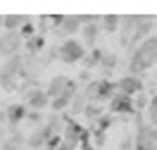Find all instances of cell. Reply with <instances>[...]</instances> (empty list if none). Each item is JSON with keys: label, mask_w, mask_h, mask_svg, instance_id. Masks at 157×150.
Returning <instances> with one entry per match:
<instances>
[{"label": "cell", "mask_w": 157, "mask_h": 150, "mask_svg": "<svg viewBox=\"0 0 157 150\" xmlns=\"http://www.w3.org/2000/svg\"><path fill=\"white\" fill-rule=\"evenodd\" d=\"M155 64H157V33H152L150 38H145L140 45H136V48L128 52L126 69H128V74L140 76L150 67H155Z\"/></svg>", "instance_id": "cell-1"}, {"label": "cell", "mask_w": 157, "mask_h": 150, "mask_svg": "<svg viewBox=\"0 0 157 150\" xmlns=\"http://www.w3.org/2000/svg\"><path fill=\"white\" fill-rule=\"evenodd\" d=\"M81 90L86 93L88 102H98V105H102V102H109L112 95L117 93V83H114L112 79H102V76H98V79H93L90 83H86Z\"/></svg>", "instance_id": "cell-2"}, {"label": "cell", "mask_w": 157, "mask_h": 150, "mask_svg": "<svg viewBox=\"0 0 157 150\" xmlns=\"http://www.w3.org/2000/svg\"><path fill=\"white\" fill-rule=\"evenodd\" d=\"M86 45L81 43L78 38H67L57 43V60L64 62V64H78V62H83L86 57Z\"/></svg>", "instance_id": "cell-3"}, {"label": "cell", "mask_w": 157, "mask_h": 150, "mask_svg": "<svg viewBox=\"0 0 157 150\" xmlns=\"http://www.w3.org/2000/svg\"><path fill=\"white\" fill-rule=\"evenodd\" d=\"M152 31H155V17H150V14H136V26L131 31V36H128V52L136 45H140L145 38H150Z\"/></svg>", "instance_id": "cell-4"}, {"label": "cell", "mask_w": 157, "mask_h": 150, "mask_svg": "<svg viewBox=\"0 0 157 150\" xmlns=\"http://www.w3.org/2000/svg\"><path fill=\"white\" fill-rule=\"evenodd\" d=\"M21 52H24V40L19 33L0 31V57H2V62L14 57V55H21Z\"/></svg>", "instance_id": "cell-5"}, {"label": "cell", "mask_w": 157, "mask_h": 150, "mask_svg": "<svg viewBox=\"0 0 157 150\" xmlns=\"http://www.w3.org/2000/svg\"><path fill=\"white\" fill-rule=\"evenodd\" d=\"M21 95H24V105H26L29 110L43 112V110H48V107H50V98H48V93H45V88H40V86L24 90Z\"/></svg>", "instance_id": "cell-6"}, {"label": "cell", "mask_w": 157, "mask_h": 150, "mask_svg": "<svg viewBox=\"0 0 157 150\" xmlns=\"http://www.w3.org/2000/svg\"><path fill=\"white\" fill-rule=\"evenodd\" d=\"M114 83H117V90H119V93L131 95V98H136L138 93H143V90H145V81L140 79V76H133V74H124V76H119Z\"/></svg>", "instance_id": "cell-7"}, {"label": "cell", "mask_w": 157, "mask_h": 150, "mask_svg": "<svg viewBox=\"0 0 157 150\" xmlns=\"http://www.w3.org/2000/svg\"><path fill=\"white\" fill-rule=\"evenodd\" d=\"M100 33H102V31H100V17H95V19L90 21V24H86V26H83V29H81V33H78V36H81V43H83V45H86V48H98V38H100Z\"/></svg>", "instance_id": "cell-8"}, {"label": "cell", "mask_w": 157, "mask_h": 150, "mask_svg": "<svg viewBox=\"0 0 157 150\" xmlns=\"http://www.w3.org/2000/svg\"><path fill=\"white\" fill-rule=\"evenodd\" d=\"M26 114H29V107L24 102H12L5 110V124H10L12 129H17L21 121H26Z\"/></svg>", "instance_id": "cell-9"}, {"label": "cell", "mask_w": 157, "mask_h": 150, "mask_svg": "<svg viewBox=\"0 0 157 150\" xmlns=\"http://www.w3.org/2000/svg\"><path fill=\"white\" fill-rule=\"evenodd\" d=\"M131 112H136L133 110V98L117 90L109 100V114H131Z\"/></svg>", "instance_id": "cell-10"}, {"label": "cell", "mask_w": 157, "mask_h": 150, "mask_svg": "<svg viewBox=\"0 0 157 150\" xmlns=\"http://www.w3.org/2000/svg\"><path fill=\"white\" fill-rule=\"evenodd\" d=\"M133 143H157V126H150L138 119L136 131H133Z\"/></svg>", "instance_id": "cell-11"}, {"label": "cell", "mask_w": 157, "mask_h": 150, "mask_svg": "<svg viewBox=\"0 0 157 150\" xmlns=\"http://www.w3.org/2000/svg\"><path fill=\"white\" fill-rule=\"evenodd\" d=\"M31 17L24 14H2V31H10V33H19V29L29 21Z\"/></svg>", "instance_id": "cell-12"}, {"label": "cell", "mask_w": 157, "mask_h": 150, "mask_svg": "<svg viewBox=\"0 0 157 150\" xmlns=\"http://www.w3.org/2000/svg\"><path fill=\"white\" fill-rule=\"evenodd\" d=\"M86 105H88V98H86V93L83 90H78L76 95L71 98V102H69V119H78L81 114H83V110H86Z\"/></svg>", "instance_id": "cell-13"}, {"label": "cell", "mask_w": 157, "mask_h": 150, "mask_svg": "<svg viewBox=\"0 0 157 150\" xmlns=\"http://www.w3.org/2000/svg\"><path fill=\"white\" fill-rule=\"evenodd\" d=\"M119 24H121L119 14H100V31L102 33H107V36L119 33Z\"/></svg>", "instance_id": "cell-14"}, {"label": "cell", "mask_w": 157, "mask_h": 150, "mask_svg": "<svg viewBox=\"0 0 157 150\" xmlns=\"http://www.w3.org/2000/svg\"><path fill=\"white\" fill-rule=\"evenodd\" d=\"M117 64H119L117 52H105L102 60H100V67H98V69L102 71V79H109V76L114 74V69H117Z\"/></svg>", "instance_id": "cell-15"}, {"label": "cell", "mask_w": 157, "mask_h": 150, "mask_svg": "<svg viewBox=\"0 0 157 150\" xmlns=\"http://www.w3.org/2000/svg\"><path fill=\"white\" fill-rule=\"evenodd\" d=\"M81 117L88 121L90 126H95V124H98V121L102 119V117H105V107H102V105H98V102H88Z\"/></svg>", "instance_id": "cell-16"}, {"label": "cell", "mask_w": 157, "mask_h": 150, "mask_svg": "<svg viewBox=\"0 0 157 150\" xmlns=\"http://www.w3.org/2000/svg\"><path fill=\"white\" fill-rule=\"evenodd\" d=\"M45 143H48V138L43 133V126H36V129L31 131V136H26V148L29 150H43Z\"/></svg>", "instance_id": "cell-17"}, {"label": "cell", "mask_w": 157, "mask_h": 150, "mask_svg": "<svg viewBox=\"0 0 157 150\" xmlns=\"http://www.w3.org/2000/svg\"><path fill=\"white\" fill-rule=\"evenodd\" d=\"M24 52L26 55H43L45 52V36H33V38L24 40Z\"/></svg>", "instance_id": "cell-18"}, {"label": "cell", "mask_w": 157, "mask_h": 150, "mask_svg": "<svg viewBox=\"0 0 157 150\" xmlns=\"http://www.w3.org/2000/svg\"><path fill=\"white\" fill-rule=\"evenodd\" d=\"M102 55H105V50L100 48H93L86 52V57H83V64H86V69H95V67H100V60H102Z\"/></svg>", "instance_id": "cell-19"}, {"label": "cell", "mask_w": 157, "mask_h": 150, "mask_svg": "<svg viewBox=\"0 0 157 150\" xmlns=\"http://www.w3.org/2000/svg\"><path fill=\"white\" fill-rule=\"evenodd\" d=\"M145 124L157 126V93L150 98V105H147V110H145Z\"/></svg>", "instance_id": "cell-20"}, {"label": "cell", "mask_w": 157, "mask_h": 150, "mask_svg": "<svg viewBox=\"0 0 157 150\" xmlns=\"http://www.w3.org/2000/svg\"><path fill=\"white\" fill-rule=\"evenodd\" d=\"M36 31H38V36H45L52 31V19L50 17H38L36 19Z\"/></svg>", "instance_id": "cell-21"}, {"label": "cell", "mask_w": 157, "mask_h": 150, "mask_svg": "<svg viewBox=\"0 0 157 150\" xmlns=\"http://www.w3.org/2000/svg\"><path fill=\"white\" fill-rule=\"evenodd\" d=\"M36 33H38V31H36V26L31 24V19H29V21H26V24H24V26L19 29V36H21V40H29V38H33Z\"/></svg>", "instance_id": "cell-22"}, {"label": "cell", "mask_w": 157, "mask_h": 150, "mask_svg": "<svg viewBox=\"0 0 157 150\" xmlns=\"http://www.w3.org/2000/svg\"><path fill=\"white\" fill-rule=\"evenodd\" d=\"M147 105H150V98L145 95V90L133 98V110H147Z\"/></svg>", "instance_id": "cell-23"}, {"label": "cell", "mask_w": 157, "mask_h": 150, "mask_svg": "<svg viewBox=\"0 0 157 150\" xmlns=\"http://www.w3.org/2000/svg\"><path fill=\"white\" fill-rule=\"evenodd\" d=\"M26 121H31V124H38V126H43V112L29 110V114H26Z\"/></svg>", "instance_id": "cell-24"}, {"label": "cell", "mask_w": 157, "mask_h": 150, "mask_svg": "<svg viewBox=\"0 0 157 150\" xmlns=\"http://www.w3.org/2000/svg\"><path fill=\"white\" fill-rule=\"evenodd\" d=\"M117 150H133V140H131V138H126V140H124V143H121V145H119Z\"/></svg>", "instance_id": "cell-25"}, {"label": "cell", "mask_w": 157, "mask_h": 150, "mask_svg": "<svg viewBox=\"0 0 157 150\" xmlns=\"http://www.w3.org/2000/svg\"><path fill=\"white\" fill-rule=\"evenodd\" d=\"M0 31H2V14H0Z\"/></svg>", "instance_id": "cell-26"}]
</instances>
